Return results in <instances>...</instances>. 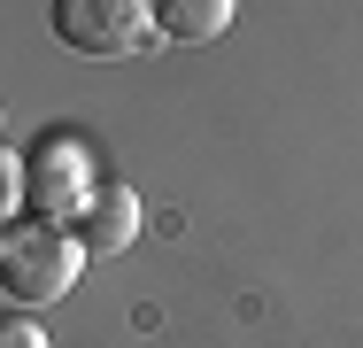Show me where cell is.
Returning <instances> with one entry per match:
<instances>
[{"label": "cell", "mask_w": 363, "mask_h": 348, "mask_svg": "<svg viewBox=\"0 0 363 348\" xmlns=\"http://www.w3.org/2000/svg\"><path fill=\"white\" fill-rule=\"evenodd\" d=\"M0 348H55L39 317H0Z\"/></svg>", "instance_id": "obj_7"}, {"label": "cell", "mask_w": 363, "mask_h": 348, "mask_svg": "<svg viewBox=\"0 0 363 348\" xmlns=\"http://www.w3.org/2000/svg\"><path fill=\"white\" fill-rule=\"evenodd\" d=\"M140 224H147L140 194H132L124 178H101V194L85 202V217H77L70 232H77V240H85V256H124V248L140 240Z\"/></svg>", "instance_id": "obj_4"}, {"label": "cell", "mask_w": 363, "mask_h": 348, "mask_svg": "<svg viewBox=\"0 0 363 348\" xmlns=\"http://www.w3.org/2000/svg\"><path fill=\"white\" fill-rule=\"evenodd\" d=\"M16 209H23V155L0 147V224H16Z\"/></svg>", "instance_id": "obj_6"}, {"label": "cell", "mask_w": 363, "mask_h": 348, "mask_svg": "<svg viewBox=\"0 0 363 348\" xmlns=\"http://www.w3.org/2000/svg\"><path fill=\"white\" fill-rule=\"evenodd\" d=\"M47 23L77 55H140L155 39V0H55Z\"/></svg>", "instance_id": "obj_3"}, {"label": "cell", "mask_w": 363, "mask_h": 348, "mask_svg": "<svg viewBox=\"0 0 363 348\" xmlns=\"http://www.w3.org/2000/svg\"><path fill=\"white\" fill-rule=\"evenodd\" d=\"M93 194H101V170H93V147L77 132H47L23 155V209L39 224H77Z\"/></svg>", "instance_id": "obj_2"}, {"label": "cell", "mask_w": 363, "mask_h": 348, "mask_svg": "<svg viewBox=\"0 0 363 348\" xmlns=\"http://www.w3.org/2000/svg\"><path fill=\"white\" fill-rule=\"evenodd\" d=\"M85 271V240H77L70 224H8V248H0V286L23 302V310H39V302H62Z\"/></svg>", "instance_id": "obj_1"}, {"label": "cell", "mask_w": 363, "mask_h": 348, "mask_svg": "<svg viewBox=\"0 0 363 348\" xmlns=\"http://www.w3.org/2000/svg\"><path fill=\"white\" fill-rule=\"evenodd\" d=\"M0 248H8V224H0Z\"/></svg>", "instance_id": "obj_9"}, {"label": "cell", "mask_w": 363, "mask_h": 348, "mask_svg": "<svg viewBox=\"0 0 363 348\" xmlns=\"http://www.w3.org/2000/svg\"><path fill=\"white\" fill-rule=\"evenodd\" d=\"M0 132H8V109H0Z\"/></svg>", "instance_id": "obj_8"}, {"label": "cell", "mask_w": 363, "mask_h": 348, "mask_svg": "<svg viewBox=\"0 0 363 348\" xmlns=\"http://www.w3.org/2000/svg\"><path fill=\"white\" fill-rule=\"evenodd\" d=\"M240 23V0H155V31L178 47H217Z\"/></svg>", "instance_id": "obj_5"}]
</instances>
